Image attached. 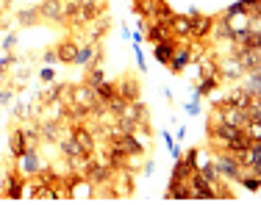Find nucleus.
Masks as SVG:
<instances>
[{"label": "nucleus", "mask_w": 261, "mask_h": 205, "mask_svg": "<svg viewBox=\"0 0 261 205\" xmlns=\"http://www.w3.org/2000/svg\"><path fill=\"white\" fill-rule=\"evenodd\" d=\"M211 164H214L217 175H220L222 180H228V183H236V180L242 178V172H245V166H242L231 153H222V150H220V153H214Z\"/></svg>", "instance_id": "nucleus-1"}, {"label": "nucleus", "mask_w": 261, "mask_h": 205, "mask_svg": "<svg viewBox=\"0 0 261 205\" xmlns=\"http://www.w3.org/2000/svg\"><path fill=\"white\" fill-rule=\"evenodd\" d=\"M14 166H17V172H20L22 178H34L36 172L42 169V166H47L45 161H42V153H39V147H28L25 153L20 155V158H14Z\"/></svg>", "instance_id": "nucleus-2"}, {"label": "nucleus", "mask_w": 261, "mask_h": 205, "mask_svg": "<svg viewBox=\"0 0 261 205\" xmlns=\"http://www.w3.org/2000/svg\"><path fill=\"white\" fill-rule=\"evenodd\" d=\"M186 14L192 17V34H189V39L192 42H206L208 36H211V25H214V17H208V14H203L200 9H195L192 6Z\"/></svg>", "instance_id": "nucleus-3"}, {"label": "nucleus", "mask_w": 261, "mask_h": 205, "mask_svg": "<svg viewBox=\"0 0 261 205\" xmlns=\"http://www.w3.org/2000/svg\"><path fill=\"white\" fill-rule=\"evenodd\" d=\"M3 197L6 200H22L25 197V178L17 172V166H9L3 175Z\"/></svg>", "instance_id": "nucleus-4"}, {"label": "nucleus", "mask_w": 261, "mask_h": 205, "mask_svg": "<svg viewBox=\"0 0 261 205\" xmlns=\"http://www.w3.org/2000/svg\"><path fill=\"white\" fill-rule=\"evenodd\" d=\"M42 22H50V25H64V0H42L36 6Z\"/></svg>", "instance_id": "nucleus-5"}, {"label": "nucleus", "mask_w": 261, "mask_h": 205, "mask_svg": "<svg viewBox=\"0 0 261 205\" xmlns=\"http://www.w3.org/2000/svg\"><path fill=\"white\" fill-rule=\"evenodd\" d=\"M228 47H231V55L239 61V67L245 72L261 70V47H233V45H228Z\"/></svg>", "instance_id": "nucleus-6"}, {"label": "nucleus", "mask_w": 261, "mask_h": 205, "mask_svg": "<svg viewBox=\"0 0 261 205\" xmlns=\"http://www.w3.org/2000/svg\"><path fill=\"white\" fill-rule=\"evenodd\" d=\"M186 183H189V200H214V186L197 169L186 178Z\"/></svg>", "instance_id": "nucleus-7"}, {"label": "nucleus", "mask_w": 261, "mask_h": 205, "mask_svg": "<svg viewBox=\"0 0 261 205\" xmlns=\"http://www.w3.org/2000/svg\"><path fill=\"white\" fill-rule=\"evenodd\" d=\"M189 61H192V47H189V42H178L172 58L167 61V70H170L172 75H181L186 67H189Z\"/></svg>", "instance_id": "nucleus-8"}, {"label": "nucleus", "mask_w": 261, "mask_h": 205, "mask_svg": "<svg viewBox=\"0 0 261 205\" xmlns=\"http://www.w3.org/2000/svg\"><path fill=\"white\" fill-rule=\"evenodd\" d=\"M78 45L81 42L75 39V36H61L59 39V45L53 47L56 50V61H59V64H72V61H75V53H78Z\"/></svg>", "instance_id": "nucleus-9"}, {"label": "nucleus", "mask_w": 261, "mask_h": 205, "mask_svg": "<svg viewBox=\"0 0 261 205\" xmlns=\"http://www.w3.org/2000/svg\"><path fill=\"white\" fill-rule=\"evenodd\" d=\"M70 103L84 105V108H89V111H95L97 105H103L95 97V89H92V86H86V83H72V100Z\"/></svg>", "instance_id": "nucleus-10"}, {"label": "nucleus", "mask_w": 261, "mask_h": 205, "mask_svg": "<svg viewBox=\"0 0 261 205\" xmlns=\"http://www.w3.org/2000/svg\"><path fill=\"white\" fill-rule=\"evenodd\" d=\"M117 95H120L125 103L142 100V86H139V80H136L134 75H122L120 80H117Z\"/></svg>", "instance_id": "nucleus-11"}, {"label": "nucleus", "mask_w": 261, "mask_h": 205, "mask_svg": "<svg viewBox=\"0 0 261 205\" xmlns=\"http://www.w3.org/2000/svg\"><path fill=\"white\" fill-rule=\"evenodd\" d=\"M242 75H245V70L239 67V61H236L233 55L220 58V83H236Z\"/></svg>", "instance_id": "nucleus-12"}, {"label": "nucleus", "mask_w": 261, "mask_h": 205, "mask_svg": "<svg viewBox=\"0 0 261 205\" xmlns=\"http://www.w3.org/2000/svg\"><path fill=\"white\" fill-rule=\"evenodd\" d=\"M114 141H117V144H120L128 155H134V158H142V155L147 153V144L136 139V133H117Z\"/></svg>", "instance_id": "nucleus-13"}, {"label": "nucleus", "mask_w": 261, "mask_h": 205, "mask_svg": "<svg viewBox=\"0 0 261 205\" xmlns=\"http://www.w3.org/2000/svg\"><path fill=\"white\" fill-rule=\"evenodd\" d=\"M145 39L150 42V45H156L161 39H170L172 31H170V22H159V20H145Z\"/></svg>", "instance_id": "nucleus-14"}, {"label": "nucleus", "mask_w": 261, "mask_h": 205, "mask_svg": "<svg viewBox=\"0 0 261 205\" xmlns=\"http://www.w3.org/2000/svg\"><path fill=\"white\" fill-rule=\"evenodd\" d=\"M170 31H172V39H178V42H186L189 39V34H192V17L189 14H172V20H170Z\"/></svg>", "instance_id": "nucleus-15"}, {"label": "nucleus", "mask_w": 261, "mask_h": 205, "mask_svg": "<svg viewBox=\"0 0 261 205\" xmlns=\"http://www.w3.org/2000/svg\"><path fill=\"white\" fill-rule=\"evenodd\" d=\"M175 47H178V39H161V42H156L153 45V58H156V64H161V67H167V61L172 58V53H175Z\"/></svg>", "instance_id": "nucleus-16"}, {"label": "nucleus", "mask_w": 261, "mask_h": 205, "mask_svg": "<svg viewBox=\"0 0 261 205\" xmlns=\"http://www.w3.org/2000/svg\"><path fill=\"white\" fill-rule=\"evenodd\" d=\"M70 200H84V202H89V200H95V186L89 183L86 178H75V183L70 186Z\"/></svg>", "instance_id": "nucleus-17"}, {"label": "nucleus", "mask_w": 261, "mask_h": 205, "mask_svg": "<svg viewBox=\"0 0 261 205\" xmlns=\"http://www.w3.org/2000/svg\"><path fill=\"white\" fill-rule=\"evenodd\" d=\"M28 139H25V133H22V125H17L14 130H11V136H9V150H11V158H20L22 153L28 150Z\"/></svg>", "instance_id": "nucleus-18"}, {"label": "nucleus", "mask_w": 261, "mask_h": 205, "mask_svg": "<svg viewBox=\"0 0 261 205\" xmlns=\"http://www.w3.org/2000/svg\"><path fill=\"white\" fill-rule=\"evenodd\" d=\"M56 144H59V153L64 155V158H70V161H78L81 155H84V153H81V147H78V141L72 139V133H64Z\"/></svg>", "instance_id": "nucleus-19"}, {"label": "nucleus", "mask_w": 261, "mask_h": 205, "mask_svg": "<svg viewBox=\"0 0 261 205\" xmlns=\"http://www.w3.org/2000/svg\"><path fill=\"white\" fill-rule=\"evenodd\" d=\"M253 97H258V95H250V92H245L242 86H233V89L225 95V105H236V108H247Z\"/></svg>", "instance_id": "nucleus-20"}, {"label": "nucleus", "mask_w": 261, "mask_h": 205, "mask_svg": "<svg viewBox=\"0 0 261 205\" xmlns=\"http://www.w3.org/2000/svg\"><path fill=\"white\" fill-rule=\"evenodd\" d=\"M164 200H189V183L186 180H170L164 191Z\"/></svg>", "instance_id": "nucleus-21"}, {"label": "nucleus", "mask_w": 261, "mask_h": 205, "mask_svg": "<svg viewBox=\"0 0 261 205\" xmlns=\"http://www.w3.org/2000/svg\"><path fill=\"white\" fill-rule=\"evenodd\" d=\"M95 50H97V45H92V42H84V45H78V53H75V61H72V67H81V70H84V67L92 61Z\"/></svg>", "instance_id": "nucleus-22"}, {"label": "nucleus", "mask_w": 261, "mask_h": 205, "mask_svg": "<svg viewBox=\"0 0 261 205\" xmlns=\"http://www.w3.org/2000/svg\"><path fill=\"white\" fill-rule=\"evenodd\" d=\"M17 22L20 25H25V28H31V25H39V11H36V6H25V9H20L17 11Z\"/></svg>", "instance_id": "nucleus-23"}, {"label": "nucleus", "mask_w": 261, "mask_h": 205, "mask_svg": "<svg viewBox=\"0 0 261 205\" xmlns=\"http://www.w3.org/2000/svg\"><path fill=\"white\" fill-rule=\"evenodd\" d=\"M95 97L100 103H109L111 97H117V83H111V80H100V83L95 86Z\"/></svg>", "instance_id": "nucleus-24"}, {"label": "nucleus", "mask_w": 261, "mask_h": 205, "mask_svg": "<svg viewBox=\"0 0 261 205\" xmlns=\"http://www.w3.org/2000/svg\"><path fill=\"white\" fill-rule=\"evenodd\" d=\"M100 80H106V72H103V67H86V72H84V80L81 83H86V86H92L95 89Z\"/></svg>", "instance_id": "nucleus-25"}, {"label": "nucleus", "mask_w": 261, "mask_h": 205, "mask_svg": "<svg viewBox=\"0 0 261 205\" xmlns=\"http://www.w3.org/2000/svg\"><path fill=\"white\" fill-rule=\"evenodd\" d=\"M236 183H242L247 191H253V194H258V189H261V175H253V172H242V178L236 180Z\"/></svg>", "instance_id": "nucleus-26"}, {"label": "nucleus", "mask_w": 261, "mask_h": 205, "mask_svg": "<svg viewBox=\"0 0 261 205\" xmlns=\"http://www.w3.org/2000/svg\"><path fill=\"white\" fill-rule=\"evenodd\" d=\"M200 100H203V97L197 95V92H192V100L184 105V111H186V114H192V116H200V111H203L200 108Z\"/></svg>", "instance_id": "nucleus-27"}, {"label": "nucleus", "mask_w": 261, "mask_h": 205, "mask_svg": "<svg viewBox=\"0 0 261 205\" xmlns=\"http://www.w3.org/2000/svg\"><path fill=\"white\" fill-rule=\"evenodd\" d=\"M245 14L247 17H261V0H245Z\"/></svg>", "instance_id": "nucleus-28"}, {"label": "nucleus", "mask_w": 261, "mask_h": 205, "mask_svg": "<svg viewBox=\"0 0 261 205\" xmlns=\"http://www.w3.org/2000/svg\"><path fill=\"white\" fill-rule=\"evenodd\" d=\"M39 80H42L45 86H47V83H53V80H56V70H53V67H47V64H45V67L39 70Z\"/></svg>", "instance_id": "nucleus-29"}, {"label": "nucleus", "mask_w": 261, "mask_h": 205, "mask_svg": "<svg viewBox=\"0 0 261 205\" xmlns=\"http://www.w3.org/2000/svg\"><path fill=\"white\" fill-rule=\"evenodd\" d=\"M11 97H14V89H11V86H3V89H0V108L11 105Z\"/></svg>", "instance_id": "nucleus-30"}, {"label": "nucleus", "mask_w": 261, "mask_h": 205, "mask_svg": "<svg viewBox=\"0 0 261 205\" xmlns=\"http://www.w3.org/2000/svg\"><path fill=\"white\" fill-rule=\"evenodd\" d=\"M134 55H136V67H139V72L145 75V72H147V61H145V55H142L139 45H134Z\"/></svg>", "instance_id": "nucleus-31"}, {"label": "nucleus", "mask_w": 261, "mask_h": 205, "mask_svg": "<svg viewBox=\"0 0 261 205\" xmlns=\"http://www.w3.org/2000/svg\"><path fill=\"white\" fill-rule=\"evenodd\" d=\"M14 45H17V34H6V36H3V50H6V53L14 50Z\"/></svg>", "instance_id": "nucleus-32"}, {"label": "nucleus", "mask_w": 261, "mask_h": 205, "mask_svg": "<svg viewBox=\"0 0 261 205\" xmlns=\"http://www.w3.org/2000/svg\"><path fill=\"white\" fill-rule=\"evenodd\" d=\"M42 61H45L47 67H53V64H56V50H53V47H47V50L42 53Z\"/></svg>", "instance_id": "nucleus-33"}, {"label": "nucleus", "mask_w": 261, "mask_h": 205, "mask_svg": "<svg viewBox=\"0 0 261 205\" xmlns=\"http://www.w3.org/2000/svg\"><path fill=\"white\" fill-rule=\"evenodd\" d=\"M153 172H156V164H153V161H147V164H145V175H147V178H150V175H153Z\"/></svg>", "instance_id": "nucleus-34"}, {"label": "nucleus", "mask_w": 261, "mask_h": 205, "mask_svg": "<svg viewBox=\"0 0 261 205\" xmlns=\"http://www.w3.org/2000/svg\"><path fill=\"white\" fill-rule=\"evenodd\" d=\"M172 136H175V141H184V136H186V128L181 125V128L175 130V133H172Z\"/></svg>", "instance_id": "nucleus-35"}, {"label": "nucleus", "mask_w": 261, "mask_h": 205, "mask_svg": "<svg viewBox=\"0 0 261 205\" xmlns=\"http://www.w3.org/2000/svg\"><path fill=\"white\" fill-rule=\"evenodd\" d=\"M120 36H122V39H130V28L128 25H120Z\"/></svg>", "instance_id": "nucleus-36"}, {"label": "nucleus", "mask_w": 261, "mask_h": 205, "mask_svg": "<svg viewBox=\"0 0 261 205\" xmlns=\"http://www.w3.org/2000/svg\"><path fill=\"white\" fill-rule=\"evenodd\" d=\"M0 28H3V11H0Z\"/></svg>", "instance_id": "nucleus-37"}]
</instances>
